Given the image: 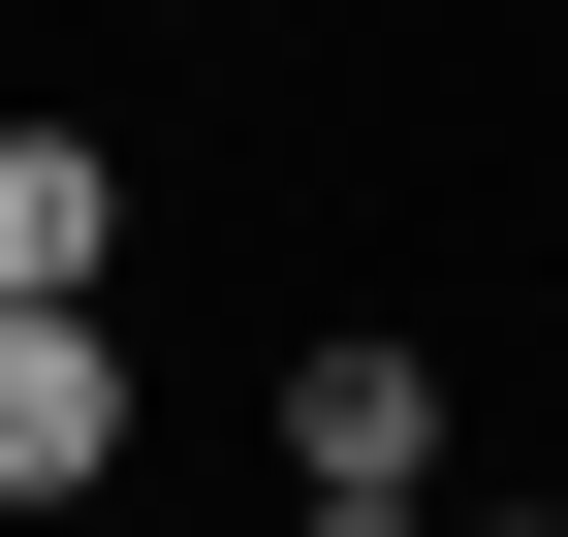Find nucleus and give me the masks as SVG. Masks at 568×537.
<instances>
[{"mask_svg":"<svg viewBox=\"0 0 568 537\" xmlns=\"http://www.w3.org/2000/svg\"><path fill=\"white\" fill-rule=\"evenodd\" d=\"M284 537H443V506H410V475H316V506H284Z\"/></svg>","mask_w":568,"mask_h":537,"instance_id":"obj_4","label":"nucleus"},{"mask_svg":"<svg viewBox=\"0 0 568 537\" xmlns=\"http://www.w3.org/2000/svg\"><path fill=\"white\" fill-rule=\"evenodd\" d=\"M126 253V190H95V126H0V316H63Z\"/></svg>","mask_w":568,"mask_h":537,"instance_id":"obj_2","label":"nucleus"},{"mask_svg":"<svg viewBox=\"0 0 568 537\" xmlns=\"http://www.w3.org/2000/svg\"><path fill=\"white\" fill-rule=\"evenodd\" d=\"M95 443H126V348H95V285H63V316H0V506H63Z\"/></svg>","mask_w":568,"mask_h":537,"instance_id":"obj_1","label":"nucleus"},{"mask_svg":"<svg viewBox=\"0 0 568 537\" xmlns=\"http://www.w3.org/2000/svg\"><path fill=\"white\" fill-rule=\"evenodd\" d=\"M284 475H443V379H410V348H316V379H284Z\"/></svg>","mask_w":568,"mask_h":537,"instance_id":"obj_3","label":"nucleus"}]
</instances>
